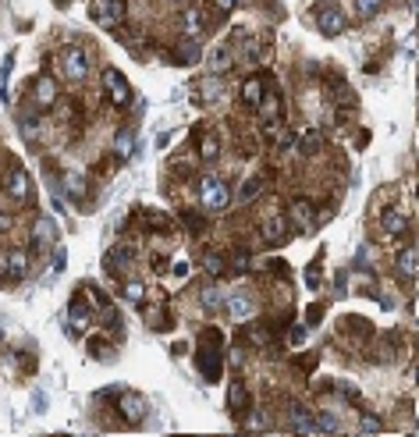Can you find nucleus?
<instances>
[{
	"mask_svg": "<svg viewBox=\"0 0 419 437\" xmlns=\"http://www.w3.org/2000/svg\"><path fill=\"white\" fill-rule=\"evenodd\" d=\"M199 57H203V50L195 46V39H192V36L178 39V46H175V61H178V64H195Z\"/></svg>",
	"mask_w": 419,
	"mask_h": 437,
	"instance_id": "21",
	"label": "nucleus"
},
{
	"mask_svg": "<svg viewBox=\"0 0 419 437\" xmlns=\"http://www.w3.org/2000/svg\"><path fill=\"white\" fill-rule=\"evenodd\" d=\"M18 128H21V139L26 142H39L43 139V132H46V125H43V117L39 114H32V110H21L18 114Z\"/></svg>",
	"mask_w": 419,
	"mask_h": 437,
	"instance_id": "15",
	"label": "nucleus"
},
{
	"mask_svg": "<svg viewBox=\"0 0 419 437\" xmlns=\"http://www.w3.org/2000/svg\"><path fill=\"white\" fill-rule=\"evenodd\" d=\"M203 306L213 313V309L224 306V295H220V291H213V288H206V291H203Z\"/></svg>",
	"mask_w": 419,
	"mask_h": 437,
	"instance_id": "35",
	"label": "nucleus"
},
{
	"mask_svg": "<svg viewBox=\"0 0 419 437\" xmlns=\"http://www.w3.org/2000/svg\"><path fill=\"white\" fill-rule=\"evenodd\" d=\"M235 68V57L228 46H213V50L206 54V71L210 75H228V71Z\"/></svg>",
	"mask_w": 419,
	"mask_h": 437,
	"instance_id": "16",
	"label": "nucleus"
},
{
	"mask_svg": "<svg viewBox=\"0 0 419 437\" xmlns=\"http://www.w3.org/2000/svg\"><path fill=\"white\" fill-rule=\"evenodd\" d=\"M132 256H135L132 246H114V249L104 256V263H107V271H110V274H121V271H125V266L132 263Z\"/></svg>",
	"mask_w": 419,
	"mask_h": 437,
	"instance_id": "19",
	"label": "nucleus"
},
{
	"mask_svg": "<svg viewBox=\"0 0 419 437\" xmlns=\"http://www.w3.org/2000/svg\"><path fill=\"white\" fill-rule=\"evenodd\" d=\"M263 178H245L242 185H238V192H235V196L231 200H238V203H253L256 196H260V192H263Z\"/></svg>",
	"mask_w": 419,
	"mask_h": 437,
	"instance_id": "25",
	"label": "nucleus"
},
{
	"mask_svg": "<svg viewBox=\"0 0 419 437\" xmlns=\"http://www.w3.org/2000/svg\"><path fill=\"white\" fill-rule=\"evenodd\" d=\"M288 231H291V228H288V217H270V221L263 224V238H266V242H284Z\"/></svg>",
	"mask_w": 419,
	"mask_h": 437,
	"instance_id": "24",
	"label": "nucleus"
},
{
	"mask_svg": "<svg viewBox=\"0 0 419 437\" xmlns=\"http://www.w3.org/2000/svg\"><path fill=\"white\" fill-rule=\"evenodd\" d=\"M132 139H135L132 128H125V132L117 135V153H121V157H128V142H132Z\"/></svg>",
	"mask_w": 419,
	"mask_h": 437,
	"instance_id": "38",
	"label": "nucleus"
},
{
	"mask_svg": "<svg viewBox=\"0 0 419 437\" xmlns=\"http://www.w3.org/2000/svg\"><path fill=\"white\" fill-rule=\"evenodd\" d=\"M245 402H249V391H245V380H231L228 384V412H238L245 409Z\"/></svg>",
	"mask_w": 419,
	"mask_h": 437,
	"instance_id": "22",
	"label": "nucleus"
},
{
	"mask_svg": "<svg viewBox=\"0 0 419 437\" xmlns=\"http://www.w3.org/2000/svg\"><path fill=\"white\" fill-rule=\"evenodd\" d=\"M128 18V4L125 0H92V21L104 29H117Z\"/></svg>",
	"mask_w": 419,
	"mask_h": 437,
	"instance_id": "4",
	"label": "nucleus"
},
{
	"mask_svg": "<svg viewBox=\"0 0 419 437\" xmlns=\"http://www.w3.org/2000/svg\"><path fill=\"white\" fill-rule=\"evenodd\" d=\"M50 235H54V228H50V224H46L43 217H39V221H36V242L43 246V242H50Z\"/></svg>",
	"mask_w": 419,
	"mask_h": 437,
	"instance_id": "37",
	"label": "nucleus"
},
{
	"mask_svg": "<svg viewBox=\"0 0 419 437\" xmlns=\"http://www.w3.org/2000/svg\"><path fill=\"white\" fill-rule=\"evenodd\" d=\"M54 271H57V274L64 271V249H57V256H54Z\"/></svg>",
	"mask_w": 419,
	"mask_h": 437,
	"instance_id": "45",
	"label": "nucleus"
},
{
	"mask_svg": "<svg viewBox=\"0 0 419 437\" xmlns=\"http://www.w3.org/2000/svg\"><path fill=\"white\" fill-rule=\"evenodd\" d=\"M320 317H324V306H309V309H306V320H309V324H316Z\"/></svg>",
	"mask_w": 419,
	"mask_h": 437,
	"instance_id": "43",
	"label": "nucleus"
},
{
	"mask_svg": "<svg viewBox=\"0 0 419 437\" xmlns=\"http://www.w3.org/2000/svg\"><path fill=\"white\" fill-rule=\"evenodd\" d=\"M182 221H185L192 231H203V228H206V224H203V221H199V217H195L192 210H185V213H182Z\"/></svg>",
	"mask_w": 419,
	"mask_h": 437,
	"instance_id": "39",
	"label": "nucleus"
},
{
	"mask_svg": "<svg viewBox=\"0 0 419 437\" xmlns=\"http://www.w3.org/2000/svg\"><path fill=\"white\" fill-rule=\"evenodd\" d=\"M306 334H309L306 327H291V345H302V342H306Z\"/></svg>",
	"mask_w": 419,
	"mask_h": 437,
	"instance_id": "42",
	"label": "nucleus"
},
{
	"mask_svg": "<svg viewBox=\"0 0 419 437\" xmlns=\"http://www.w3.org/2000/svg\"><path fill=\"white\" fill-rule=\"evenodd\" d=\"M57 4H61V0H57Z\"/></svg>",
	"mask_w": 419,
	"mask_h": 437,
	"instance_id": "48",
	"label": "nucleus"
},
{
	"mask_svg": "<svg viewBox=\"0 0 419 437\" xmlns=\"http://www.w3.org/2000/svg\"><path fill=\"white\" fill-rule=\"evenodd\" d=\"M235 271H249V256H238L235 260Z\"/></svg>",
	"mask_w": 419,
	"mask_h": 437,
	"instance_id": "47",
	"label": "nucleus"
},
{
	"mask_svg": "<svg viewBox=\"0 0 419 437\" xmlns=\"http://www.w3.org/2000/svg\"><path fill=\"white\" fill-rule=\"evenodd\" d=\"M394 266H398V274H402L405 281H416V274H419V249L412 246V242H409V246L398 253V260H394Z\"/></svg>",
	"mask_w": 419,
	"mask_h": 437,
	"instance_id": "17",
	"label": "nucleus"
},
{
	"mask_svg": "<svg viewBox=\"0 0 419 437\" xmlns=\"http://www.w3.org/2000/svg\"><path fill=\"white\" fill-rule=\"evenodd\" d=\"M32 104L43 107V110H50V107L57 104V82H54L50 75H39V79L32 82Z\"/></svg>",
	"mask_w": 419,
	"mask_h": 437,
	"instance_id": "11",
	"label": "nucleus"
},
{
	"mask_svg": "<svg viewBox=\"0 0 419 437\" xmlns=\"http://www.w3.org/2000/svg\"><path fill=\"white\" fill-rule=\"evenodd\" d=\"M355 8H359L362 18H373V14L384 8V0H355Z\"/></svg>",
	"mask_w": 419,
	"mask_h": 437,
	"instance_id": "33",
	"label": "nucleus"
},
{
	"mask_svg": "<svg viewBox=\"0 0 419 437\" xmlns=\"http://www.w3.org/2000/svg\"><path fill=\"white\" fill-rule=\"evenodd\" d=\"M235 4H238V0H217V14L224 18V14H228V11H231Z\"/></svg>",
	"mask_w": 419,
	"mask_h": 437,
	"instance_id": "44",
	"label": "nucleus"
},
{
	"mask_svg": "<svg viewBox=\"0 0 419 437\" xmlns=\"http://www.w3.org/2000/svg\"><path fill=\"white\" fill-rule=\"evenodd\" d=\"M245 362V356H242V349H231V367H242Z\"/></svg>",
	"mask_w": 419,
	"mask_h": 437,
	"instance_id": "46",
	"label": "nucleus"
},
{
	"mask_svg": "<svg viewBox=\"0 0 419 437\" xmlns=\"http://www.w3.org/2000/svg\"><path fill=\"white\" fill-rule=\"evenodd\" d=\"M182 32H188V36H199L203 32V26H206V18H203V11L199 8H188V11H182Z\"/></svg>",
	"mask_w": 419,
	"mask_h": 437,
	"instance_id": "23",
	"label": "nucleus"
},
{
	"mask_svg": "<svg viewBox=\"0 0 419 437\" xmlns=\"http://www.w3.org/2000/svg\"><path fill=\"white\" fill-rule=\"evenodd\" d=\"M359 430H362V434H380L384 423H380L377 416H369V412H362V416H359Z\"/></svg>",
	"mask_w": 419,
	"mask_h": 437,
	"instance_id": "32",
	"label": "nucleus"
},
{
	"mask_svg": "<svg viewBox=\"0 0 419 437\" xmlns=\"http://www.w3.org/2000/svg\"><path fill=\"white\" fill-rule=\"evenodd\" d=\"M104 93H107V100L114 107H128L132 104V86H128V79L121 75L117 68H107L104 71Z\"/></svg>",
	"mask_w": 419,
	"mask_h": 437,
	"instance_id": "5",
	"label": "nucleus"
},
{
	"mask_svg": "<svg viewBox=\"0 0 419 437\" xmlns=\"http://www.w3.org/2000/svg\"><path fill=\"white\" fill-rule=\"evenodd\" d=\"M220 345H224V334L217 327H206L199 334V352H195V367H199L203 380H217L220 377Z\"/></svg>",
	"mask_w": 419,
	"mask_h": 437,
	"instance_id": "1",
	"label": "nucleus"
},
{
	"mask_svg": "<svg viewBox=\"0 0 419 437\" xmlns=\"http://www.w3.org/2000/svg\"><path fill=\"white\" fill-rule=\"evenodd\" d=\"M266 338H270V334H266L263 327H256V331L249 334V342H253V345H266Z\"/></svg>",
	"mask_w": 419,
	"mask_h": 437,
	"instance_id": "41",
	"label": "nucleus"
},
{
	"mask_svg": "<svg viewBox=\"0 0 419 437\" xmlns=\"http://www.w3.org/2000/svg\"><path fill=\"white\" fill-rule=\"evenodd\" d=\"M316 430L320 434H324V430H338V420L331 416V412H320V416H316Z\"/></svg>",
	"mask_w": 419,
	"mask_h": 437,
	"instance_id": "36",
	"label": "nucleus"
},
{
	"mask_svg": "<svg viewBox=\"0 0 419 437\" xmlns=\"http://www.w3.org/2000/svg\"><path fill=\"white\" fill-rule=\"evenodd\" d=\"M288 228L291 231H309L313 224H316V217H313V203L309 200H295L291 206H288Z\"/></svg>",
	"mask_w": 419,
	"mask_h": 437,
	"instance_id": "8",
	"label": "nucleus"
},
{
	"mask_svg": "<svg viewBox=\"0 0 419 437\" xmlns=\"http://www.w3.org/2000/svg\"><path fill=\"white\" fill-rule=\"evenodd\" d=\"M199 203L206 213H224L231 206V188L224 178H217V175H203L199 178Z\"/></svg>",
	"mask_w": 419,
	"mask_h": 437,
	"instance_id": "2",
	"label": "nucleus"
},
{
	"mask_svg": "<svg viewBox=\"0 0 419 437\" xmlns=\"http://www.w3.org/2000/svg\"><path fill=\"white\" fill-rule=\"evenodd\" d=\"M89 68H92V61H89L86 46H64V50H61V71H64V79L86 82L89 79Z\"/></svg>",
	"mask_w": 419,
	"mask_h": 437,
	"instance_id": "3",
	"label": "nucleus"
},
{
	"mask_svg": "<svg viewBox=\"0 0 419 437\" xmlns=\"http://www.w3.org/2000/svg\"><path fill=\"white\" fill-rule=\"evenodd\" d=\"M11 64H14V54L4 57V64H0V96H8V79H11Z\"/></svg>",
	"mask_w": 419,
	"mask_h": 437,
	"instance_id": "34",
	"label": "nucleus"
},
{
	"mask_svg": "<svg viewBox=\"0 0 419 437\" xmlns=\"http://www.w3.org/2000/svg\"><path fill=\"white\" fill-rule=\"evenodd\" d=\"M199 157H203V160H217V157H220V139H217V135H210V132L199 135Z\"/></svg>",
	"mask_w": 419,
	"mask_h": 437,
	"instance_id": "26",
	"label": "nucleus"
},
{
	"mask_svg": "<svg viewBox=\"0 0 419 437\" xmlns=\"http://www.w3.org/2000/svg\"><path fill=\"white\" fill-rule=\"evenodd\" d=\"M203 266H206V274H224V256H220V253H206L203 256Z\"/></svg>",
	"mask_w": 419,
	"mask_h": 437,
	"instance_id": "30",
	"label": "nucleus"
},
{
	"mask_svg": "<svg viewBox=\"0 0 419 437\" xmlns=\"http://www.w3.org/2000/svg\"><path fill=\"white\" fill-rule=\"evenodd\" d=\"M380 224H384V231H387L391 238H402V235L409 231V217H405L402 210H387V213L380 217Z\"/></svg>",
	"mask_w": 419,
	"mask_h": 437,
	"instance_id": "20",
	"label": "nucleus"
},
{
	"mask_svg": "<svg viewBox=\"0 0 419 437\" xmlns=\"http://www.w3.org/2000/svg\"><path fill=\"white\" fill-rule=\"evenodd\" d=\"M306 284H309L313 291L320 288V263H313V266H309V274H306Z\"/></svg>",
	"mask_w": 419,
	"mask_h": 437,
	"instance_id": "40",
	"label": "nucleus"
},
{
	"mask_svg": "<svg viewBox=\"0 0 419 437\" xmlns=\"http://www.w3.org/2000/svg\"><path fill=\"white\" fill-rule=\"evenodd\" d=\"M224 306L231 309V317H235V320H249V317H256V299H253V295H245V291H231V295L224 299Z\"/></svg>",
	"mask_w": 419,
	"mask_h": 437,
	"instance_id": "13",
	"label": "nucleus"
},
{
	"mask_svg": "<svg viewBox=\"0 0 419 437\" xmlns=\"http://www.w3.org/2000/svg\"><path fill=\"white\" fill-rule=\"evenodd\" d=\"M288 420H291V430H299V434H320L316 430V420H309V412L299 402L288 405Z\"/></svg>",
	"mask_w": 419,
	"mask_h": 437,
	"instance_id": "18",
	"label": "nucleus"
},
{
	"mask_svg": "<svg viewBox=\"0 0 419 437\" xmlns=\"http://www.w3.org/2000/svg\"><path fill=\"white\" fill-rule=\"evenodd\" d=\"M64 192H68L71 200H82L86 196V182L79 175H64Z\"/></svg>",
	"mask_w": 419,
	"mask_h": 437,
	"instance_id": "28",
	"label": "nucleus"
},
{
	"mask_svg": "<svg viewBox=\"0 0 419 437\" xmlns=\"http://www.w3.org/2000/svg\"><path fill=\"white\" fill-rule=\"evenodd\" d=\"M4 188H8V196L11 200H18V203H29V196H32V185H29V175H26V167H11L8 171V178H4Z\"/></svg>",
	"mask_w": 419,
	"mask_h": 437,
	"instance_id": "7",
	"label": "nucleus"
},
{
	"mask_svg": "<svg viewBox=\"0 0 419 437\" xmlns=\"http://www.w3.org/2000/svg\"><path fill=\"white\" fill-rule=\"evenodd\" d=\"M117 412H121V420H125V423H142V420H146V412H150V405H146L142 395L125 391V395L117 398Z\"/></svg>",
	"mask_w": 419,
	"mask_h": 437,
	"instance_id": "6",
	"label": "nucleus"
},
{
	"mask_svg": "<svg viewBox=\"0 0 419 437\" xmlns=\"http://www.w3.org/2000/svg\"><path fill=\"white\" fill-rule=\"evenodd\" d=\"M263 93H266V75H249L242 82V93H238V100L249 107V110H256V104L263 100Z\"/></svg>",
	"mask_w": 419,
	"mask_h": 437,
	"instance_id": "12",
	"label": "nucleus"
},
{
	"mask_svg": "<svg viewBox=\"0 0 419 437\" xmlns=\"http://www.w3.org/2000/svg\"><path fill=\"white\" fill-rule=\"evenodd\" d=\"M4 274H8L11 281H26V278H29V253H26V249H11V253L4 256Z\"/></svg>",
	"mask_w": 419,
	"mask_h": 437,
	"instance_id": "14",
	"label": "nucleus"
},
{
	"mask_svg": "<svg viewBox=\"0 0 419 437\" xmlns=\"http://www.w3.org/2000/svg\"><path fill=\"white\" fill-rule=\"evenodd\" d=\"M68 313H71V320H75V327H89V306L82 302V299H71V306H68Z\"/></svg>",
	"mask_w": 419,
	"mask_h": 437,
	"instance_id": "27",
	"label": "nucleus"
},
{
	"mask_svg": "<svg viewBox=\"0 0 419 437\" xmlns=\"http://www.w3.org/2000/svg\"><path fill=\"white\" fill-rule=\"evenodd\" d=\"M320 142H324V139H320V132H306V135L299 139V150H302V153H316Z\"/></svg>",
	"mask_w": 419,
	"mask_h": 437,
	"instance_id": "31",
	"label": "nucleus"
},
{
	"mask_svg": "<svg viewBox=\"0 0 419 437\" xmlns=\"http://www.w3.org/2000/svg\"><path fill=\"white\" fill-rule=\"evenodd\" d=\"M256 114L263 117V125H281L284 117V100L277 93H263V100L256 104Z\"/></svg>",
	"mask_w": 419,
	"mask_h": 437,
	"instance_id": "10",
	"label": "nucleus"
},
{
	"mask_svg": "<svg viewBox=\"0 0 419 437\" xmlns=\"http://www.w3.org/2000/svg\"><path fill=\"white\" fill-rule=\"evenodd\" d=\"M316 29L324 32V36H341L344 29H349V18H344V11H338L331 4V8H324V11L316 14Z\"/></svg>",
	"mask_w": 419,
	"mask_h": 437,
	"instance_id": "9",
	"label": "nucleus"
},
{
	"mask_svg": "<svg viewBox=\"0 0 419 437\" xmlns=\"http://www.w3.org/2000/svg\"><path fill=\"white\" fill-rule=\"evenodd\" d=\"M125 299H128L132 306H142V302H146V284H142V281H128V284H125Z\"/></svg>",
	"mask_w": 419,
	"mask_h": 437,
	"instance_id": "29",
	"label": "nucleus"
}]
</instances>
